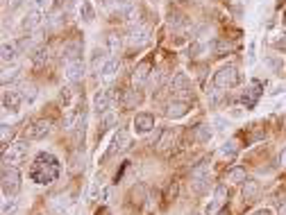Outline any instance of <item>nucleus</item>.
<instances>
[{"instance_id": "nucleus-1", "label": "nucleus", "mask_w": 286, "mask_h": 215, "mask_svg": "<svg viewBox=\"0 0 286 215\" xmlns=\"http://www.w3.org/2000/svg\"><path fill=\"white\" fill-rule=\"evenodd\" d=\"M59 172H61L59 159L50 152H41V154H37L35 163H32V168H30V179L41 184V186H48V184L57 182Z\"/></svg>"}, {"instance_id": "nucleus-2", "label": "nucleus", "mask_w": 286, "mask_h": 215, "mask_svg": "<svg viewBox=\"0 0 286 215\" xmlns=\"http://www.w3.org/2000/svg\"><path fill=\"white\" fill-rule=\"evenodd\" d=\"M239 82H241V73H239V68L232 66V63L218 68V73L214 75V86L216 89H232V86H236Z\"/></svg>"}, {"instance_id": "nucleus-3", "label": "nucleus", "mask_w": 286, "mask_h": 215, "mask_svg": "<svg viewBox=\"0 0 286 215\" xmlns=\"http://www.w3.org/2000/svg\"><path fill=\"white\" fill-rule=\"evenodd\" d=\"M21 190V172H18L16 168H9V165H5L3 168V193L5 197H14V195Z\"/></svg>"}, {"instance_id": "nucleus-4", "label": "nucleus", "mask_w": 286, "mask_h": 215, "mask_svg": "<svg viewBox=\"0 0 286 215\" xmlns=\"http://www.w3.org/2000/svg\"><path fill=\"white\" fill-rule=\"evenodd\" d=\"M27 152H30V145L23 143V140H16V143L9 145V150H5V152H3V163L5 165L23 163V159L27 156Z\"/></svg>"}, {"instance_id": "nucleus-5", "label": "nucleus", "mask_w": 286, "mask_h": 215, "mask_svg": "<svg viewBox=\"0 0 286 215\" xmlns=\"http://www.w3.org/2000/svg\"><path fill=\"white\" fill-rule=\"evenodd\" d=\"M130 131H125V129H118V134L111 138V145H109V150H107V154H105V159H111V156H116V154H120L123 150H128L130 148Z\"/></svg>"}, {"instance_id": "nucleus-6", "label": "nucleus", "mask_w": 286, "mask_h": 215, "mask_svg": "<svg viewBox=\"0 0 286 215\" xmlns=\"http://www.w3.org/2000/svg\"><path fill=\"white\" fill-rule=\"evenodd\" d=\"M128 43L132 48H143V46H148L150 43V30L148 27H143V25H137V27H132L128 34Z\"/></svg>"}, {"instance_id": "nucleus-7", "label": "nucleus", "mask_w": 286, "mask_h": 215, "mask_svg": "<svg viewBox=\"0 0 286 215\" xmlns=\"http://www.w3.org/2000/svg\"><path fill=\"white\" fill-rule=\"evenodd\" d=\"M84 73H86V66H84V61H82V59L66 63V68H64V77H66V82H69V84H77V82H82Z\"/></svg>"}, {"instance_id": "nucleus-8", "label": "nucleus", "mask_w": 286, "mask_h": 215, "mask_svg": "<svg viewBox=\"0 0 286 215\" xmlns=\"http://www.w3.org/2000/svg\"><path fill=\"white\" fill-rule=\"evenodd\" d=\"M188 111H191V104H188L186 100H182V97H175V100L168 102V106H166V116L168 118H173V120L184 118Z\"/></svg>"}, {"instance_id": "nucleus-9", "label": "nucleus", "mask_w": 286, "mask_h": 215, "mask_svg": "<svg viewBox=\"0 0 286 215\" xmlns=\"http://www.w3.org/2000/svg\"><path fill=\"white\" fill-rule=\"evenodd\" d=\"M93 111H96V116H100V118L111 111V95H109V91H98L93 95Z\"/></svg>"}, {"instance_id": "nucleus-10", "label": "nucleus", "mask_w": 286, "mask_h": 215, "mask_svg": "<svg viewBox=\"0 0 286 215\" xmlns=\"http://www.w3.org/2000/svg\"><path fill=\"white\" fill-rule=\"evenodd\" d=\"M50 127H52L50 120H35V123L27 127V138H32V140L46 138L50 134Z\"/></svg>"}, {"instance_id": "nucleus-11", "label": "nucleus", "mask_w": 286, "mask_h": 215, "mask_svg": "<svg viewBox=\"0 0 286 215\" xmlns=\"http://www.w3.org/2000/svg\"><path fill=\"white\" fill-rule=\"evenodd\" d=\"M77 59H82V41H66L61 48V61L71 63Z\"/></svg>"}, {"instance_id": "nucleus-12", "label": "nucleus", "mask_w": 286, "mask_h": 215, "mask_svg": "<svg viewBox=\"0 0 286 215\" xmlns=\"http://www.w3.org/2000/svg\"><path fill=\"white\" fill-rule=\"evenodd\" d=\"M23 102V93L21 91H3V109L5 111H18V106H21Z\"/></svg>"}, {"instance_id": "nucleus-13", "label": "nucleus", "mask_w": 286, "mask_h": 215, "mask_svg": "<svg viewBox=\"0 0 286 215\" xmlns=\"http://www.w3.org/2000/svg\"><path fill=\"white\" fill-rule=\"evenodd\" d=\"M152 127H154L152 114H137V118H134V131L137 134H148V131H152Z\"/></svg>"}, {"instance_id": "nucleus-14", "label": "nucleus", "mask_w": 286, "mask_h": 215, "mask_svg": "<svg viewBox=\"0 0 286 215\" xmlns=\"http://www.w3.org/2000/svg\"><path fill=\"white\" fill-rule=\"evenodd\" d=\"M41 9H32V12H27L25 16H23V21H21V27L25 32H30V30H37L39 25H41Z\"/></svg>"}, {"instance_id": "nucleus-15", "label": "nucleus", "mask_w": 286, "mask_h": 215, "mask_svg": "<svg viewBox=\"0 0 286 215\" xmlns=\"http://www.w3.org/2000/svg\"><path fill=\"white\" fill-rule=\"evenodd\" d=\"M141 102H143V95L137 89L123 91V95H120V104H123L125 109H134V106H139Z\"/></svg>"}, {"instance_id": "nucleus-16", "label": "nucleus", "mask_w": 286, "mask_h": 215, "mask_svg": "<svg viewBox=\"0 0 286 215\" xmlns=\"http://www.w3.org/2000/svg\"><path fill=\"white\" fill-rule=\"evenodd\" d=\"M259 89H261L259 82H252L250 89H245V93H243V97H241V100H243V104L248 106V109H252V106L257 104V100H259V95H261Z\"/></svg>"}, {"instance_id": "nucleus-17", "label": "nucleus", "mask_w": 286, "mask_h": 215, "mask_svg": "<svg viewBox=\"0 0 286 215\" xmlns=\"http://www.w3.org/2000/svg\"><path fill=\"white\" fill-rule=\"evenodd\" d=\"M118 68H120V61L116 59V57H111V59L103 66V70H100V80H103V82H111L116 75H118Z\"/></svg>"}, {"instance_id": "nucleus-18", "label": "nucleus", "mask_w": 286, "mask_h": 215, "mask_svg": "<svg viewBox=\"0 0 286 215\" xmlns=\"http://www.w3.org/2000/svg\"><path fill=\"white\" fill-rule=\"evenodd\" d=\"M148 75H150V61L145 59L141 61L137 68H134V73H132V82H134V86H143L145 84V80H148Z\"/></svg>"}, {"instance_id": "nucleus-19", "label": "nucleus", "mask_w": 286, "mask_h": 215, "mask_svg": "<svg viewBox=\"0 0 286 215\" xmlns=\"http://www.w3.org/2000/svg\"><path fill=\"white\" fill-rule=\"evenodd\" d=\"M227 197H230V193H227L225 186H216V190H214V202H211V206L207 208V213H216L218 208H220L223 204L227 202Z\"/></svg>"}, {"instance_id": "nucleus-20", "label": "nucleus", "mask_w": 286, "mask_h": 215, "mask_svg": "<svg viewBox=\"0 0 286 215\" xmlns=\"http://www.w3.org/2000/svg\"><path fill=\"white\" fill-rule=\"evenodd\" d=\"M109 61V57H107V52L103 50V48H96L93 50V55H91V70L93 73H98L100 75V70H103V66Z\"/></svg>"}, {"instance_id": "nucleus-21", "label": "nucleus", "mask_w": 286, "mask_h": 215, "mask_svg": "<svg viewBox=\"0 0 286 215\" xmlns=\"http://www.w3.org/2000/svg\"><path fill=\"white\" fill-rule=\"evenodd\" d=\"M188 89H191V80H188L184 73H177L171 82V91L173 93H188Z\"/></svg>"}, {"instance_id": "nucleus-22", "label": "nucleus", "mask_w": 286, "mask_h": 215, "mask_svg": "<svg viewBox=\"0 0 286 215\" xmlns=\"http://www.w3.org/2000/svg\"><path fill=\"white\" fill-rule=\"evenodd\" d=\"M173 143H175V131L173 129H164L162 134H159V138H157V150H162V152H166V150H171L173 148Z\"/></svg>"}, {"instance_id": "nucleus-23", "label": "nucleus", "mask_w": 286, "mask_h": 215, "mask_svg": "<svg viewBox=\"0 0 286 215\" xmlns=\"http://www.w3.org/2000/svg\"><path fill=\"white\" fill-rule=\"evenodd\" d=\"M264 63L270 68V73H275V75H282V70H284V61H282V57H279V55H266Z\"/></svg>"}, {"instance_id": "nucleus-24", "label": "nucleus", "mask_w": 286, "mask_h": 215, "mask_svg": "<svg viewBox=\"0 0 286 215\" xmlns=\"http://www.w3.org/2000/svg\"><path fill=\"white\" fill-rule=\"evenodd\" d=\"M18 50H21V48H18V43H7V41H5L3 43V61L5 63L14 61L18 57Z\"/></svg>"}, {"instance_id": "nucleus-25", "label": "nucleus", "mask_w": 286, "mask_h": 215, "mask_svg": "<svg viewBox=\"0 0 286 215\" xmlns=\"http://www.w3.org/2000/svg\"><path fill=\"white\" fill-rule=\"evenodd\" d=\"M120 48H123V37H120V34H116V32L107 34V50L111 52V55H118Z\"/></svg>"}, {"instance_id": "nucleus-26", "label": "nucleus", "mask_w": 286, "mask_h": 215, "mask_svg": "<svg viewBox=\"0 0 286 215\" xmlns=\"http://www.w3.org/2000/svg\"><path fill=\"white\" fill-rule=\"evenodd\" d=\"M80 16L84 23H93L96 18V12H93V5H91V0H82L80 5Z\"/></svg>"}, {"instance_id": "nucleus-27", "label": "nucleus", "mask_w": 286, "mask_h": 215, "mask_svg": "<svg viewBox=\"0 0 286 215\" xmlns=\"http://www.w3.org/2000/svg\"><path fill=\"white\" fill-rule=\"evenodd\" d=\"M257 195H259V182H255V179H248V182L243 184V199L252 202Z\"/></svg>"}, {"instance_id": "nucleus-28", "label": "nucleus", "mask_w": 286, "mask_h": 215, "mask_svg": "<svg viewBox=\"0 0 286 215\" xmlns=\"http://www.w3.org/2000/svg\"><path fill=\"white\" fill-rule=\"evenodd\" d=\"M227 182H234V184H245L248 182V174H245L243 168H232L227 172Z\"/></svg>"}, {"instance_id": "nucleus-29", "label": "nucleus", "mask_w": 286, "mask_h": 215, "mask_svg": "<svg viewBox=\"0 0 286 215\" xmlns=\"http://www.w3.org/2000/svg\"><path fill=\"white\" fill-rule=\"evenodd\" d=\"M209 48L216 52V55H223V52H230L234 46H232V43L227 41V39H216V41H211V46H209Z\"/></svg>"}, {"instance_id": "nucleus-30", "label": "nucleus", "mask_w": 286, "mask_h": 215, "mask_svg": "<svg viewBox=\"0 0 286 215\" xmlns=\"http://www.w3.org/2000/svg\"><path fill=\"white\" fill-rule=\"evenodd\" d=\"M196 140H198V143H209V140H211L209 125H198L196 127Z\"/></svg>"}, {"instance_id": "nucleus-31", "label": "nucleus", "mask_w": 286, "mask_h": 215, "mask_svg": "<svg viewBox=\"0 0 286 215\" xmlns=\"http://www.w3.org/2000/svg\"><path fill=\"white\" fill-rule=\"evenodd\" d=\"M48 59H50V50L48 48H37L35 55H32V61H35V66H43Z\"/></svg>"}, {"instance_id": "nucleus-32", "label": "nucleus", "mask_w": 286, "mask_h": 215, "mask_svg": "<svg viewBox=\"0 0 286 215\" xmlns=\"http://www.w3.org/2000/svg\"><path fill=\"white\" fill-rule=\"evenodd\" d=\"M143 195H145V188H143V186H134L132 193H130V202L139 206V204L143 202Z\"/></svg>"}, {"instance_id": "nucleus-33", "label": "nucleus", "mask_w": 286, "mask_h": 215, "mask_svg": "<svg viewBox=\"0 0 286 215\" xmlns=\"http://www.w3.org/2000/svg\"><path fill=\"white\" fill-rule=\"evenodd\" d=\"M207 170H209V159H202L200 163L191 170V174L193 177H207Z\"/></svg>"}, {"instance_id": "nucleus-34", "label": "nucleus", "mask_w": 286, "mask_h": 215, "mask_svg": "<svg viewBox=\"0 0 286 215\" xmlns=\"http://www.w3.org/2000/svg\"><path fill=\"white\" fill-rule=\"evenodd\" d=\"M236 152H239V145H236L234 140H232V143H225L220 148V156H227V159H234Z\"/></svg>"}, {"instance_id": "nucleus-35", "label": "nucleus", "mask_w": 286, "mask_h": 215, "mask_svg": "<svg viewBox=\"0 0 286 215\" xmlns=\"http://www.w3.org/2000/svg\"><path fill=\"white\" fill-rule=\"evenodd\" d=\"M191 186H193V190L200 195V193H205V190H207V186H209V179H207V177H193Z\"/></svg>"}, {"instance_id": "nucleus-36", "label": "nucleus", "mask_w": 286, "mask_h": 215, "mask_svg": "<svg viewBox=\"0 0 286 215\" xmlns=\"http://www.w3.org/2000/svg\"><path fill=\"white\" fill-rule=\"evenodd\" d=\"M21 93H23V100H27V102H35V100H37V89H35L32 84L23 86Z\"/></svg>"}, {"instance_id": "nucleus-37", "label": "nucleus", "mask_w": 286, "mask_h": 215, "mask_svg": "<svg viewBox=\"0 0 286 215\" xmlns=\"http://www.w3.org/2000/svg\"><path fill=\"white\" fill-rule=\"evenodd\" d=\"M18 77V70L16 68H5L3 70V84H7V82H14Z\"/></svg>"}, {"instance_id": "nucleus-38", "label": "nucleus", "mask_w": 286, "mask_h": 215, "mask_svg": "<svg viewBox=\"0 0 286 215\" xmlns=\"http://www.w3.org/2000/svg\"><path fill=\"white\" fill-rule=\"evenodd\" d=\"M202 50H205V43H202V41H193L191 46H188V55H191V57H198Z\"/></svg>"}, {"instance_id": "nucleus-39", "label": "nucleus", "mask_w": 286, "mask_h": 215, "mask_svg": "<svg viewBox=\"0 0 286 215\" xmlns=\"http://www.w3.org/2000/svg\"><path fill=\"white\" fill-rule=\"evenodd\" d=\"M103 186H105V177H103V174H98V177L93 179V186H91V197H96V195H98V190L103 188Z\"/></svg>"}, {"instance_id": "nucleus-40", "label": "nucleus", "mask_w": 286, "mask_h": 215, "mask_svg": "<svg viewBox=\"0 0 286 215\" xmlns=\"http://www.w3.org/2000/svg\"><path fill=\"white\" fill-rule=\"evenodd\" d=\"M14 208H16V199H14V197H7V199L3 202V215H7L9 211H14Z\"/></svg>"}, {"instance_id": "nucleus-41", "label": "nucleus", "mask_w": 286, "mask_h": 215, "mask_svg": "<svg viewBox=\"0 0 286 215\" xmlns=\"http://www.w3.org/2000/svg\"><path fill=\"white\" fill-rule=\"evenodd\" d=\"M12 127H7V125H3V143H7V138H12Z\"/></svg>"}, {"instance_id": "nucleus-42", "label": "nucleus", "mask_w": 286, "mask_h": 215, "mask_svg": "<svg viewBox=\"0 0 286 215\" xmlns=\"http://www.w3.org/2000/svg\"><path fill=\"white\" fill-rule=\"evenodd\" d=\"M209 100L211 104H218L220 102V91H209Z\"/></svg>"}, {"instance_id": "nucleus-43", "label": "nucleus", "mask_w": 286, "mask_h": 215, "mask_svg": "<svg viewBox=\"0 0 286 215\" xmlns=\"http://www.w3.org/2000/svg\"><path fill=\"white\" fill-rule=\"evenodd\" d=\"M175 195H177V186L173 184L171 188H168V195H166V199H175Z\"/></svg>"}, {"instance_id": "nucleus-44", "label": "nucleus", "mask_w": 286, "mask_h": 215, "mask_svg": "<svg viewBox=\"0 0 286 215\" xmlns=\"http://www.w3.org/2000/svg\"><path fill=\"white\" fill-rule=\"evenodd\" d=\"M21 3H23V0H5V5H7L9 9H16Z\"/></svg>"}, {"instance_id": "nucleus-45", "label": "nucleus", "mask_w": 286, "mask_h": 215, "mask_svg": "<svg viewBox=\"0 0 286 215\" xmlns=\"http://www.w3.org/2000/svg\"><path fill=\"white\" fill-rule=\"evenodd\" d=\"M32 5H35V9H43L48 5V0H32Z\"/></svg>"}, {"instance_id": "nucleus-46", "label": "nucleus", "mask_w": 286, "mask_h": 215, "mask_svg": "<svg viewBox=\"0 0 286 215\" xmlns=\"http://www.w3.org/2000/svg\"><path fill=\"white\" fill-rule=\"evenodd\" d=\"M279 163H282V165H286V148L282 150V154H279Z\"/></svg>"}, {"instance_id": "nucleus-47", "label": "nucleus", "mask_w": 286, "mask_h": 215, "mask_svg": "<svg viewBox=\"0 0 286 215\" xmlns=\"http://www.w3.org/2000/svg\"><path fill=\"white\" fill-rule=\"evenodd\" d=\"M255 215H270V211H268V208H261V211H257Z\"/></svg>"}, {"instance_id": "nucleus-48", "label": "nucleus", "mask_w": 286, "mask_h": 215, "mask_svg": "<svg viewBox=\"0 0 286 215\" xmlns=\"http://www.w3.org/2000/svg\"><path fill=\"white\" fill-rule=\"evenodd\" d=\"M279 215H286V202L282 204V206H279Z\"/></svg>"}, {"instance_id": "nucleus-49", "label": "nucleus", "mask_w": 286, "mask_h": 215, "mask_svg": "<svg viewBox=\"0 0 286 215\" xmlns=\"http://www.w3.org/2000/svg\"><path fill=\"white\" fill-rule=\"evenodd\" d=\"M220 215H230V213H225V211H223V213H220Z\"/></svg>"}]
</instances>
